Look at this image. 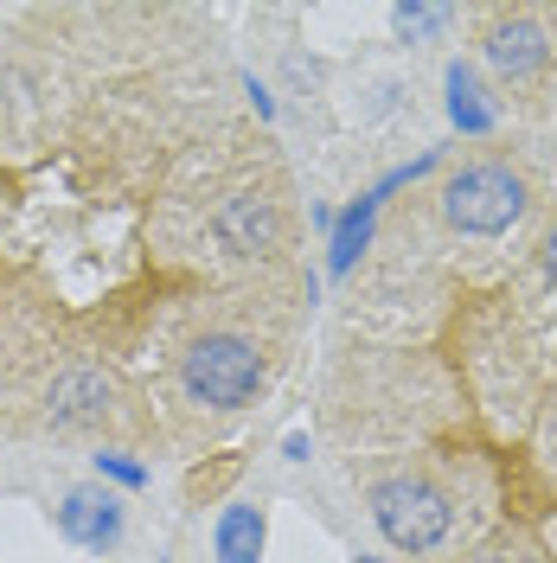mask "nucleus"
<instances>
[{
	"mask_svg": "<svg viewBox=\"0 0 557 563\" xmlns=\"http://www.w3.org/2000/svg\"><path fill=\"white\" fill-rule=\"evenodd\" d=\"M436 206H443V224L455 238H506L532 211V174L506 154H474L443 179Z\"/></svg>",
	"mask_w": 557,
	"mask_h": 563,
	"instance_id": "f257e3e1",
	"label": "nucleus"
},
{
	"mask_svg": "<svg viewBox=\"0 0 557 563\" xmlns=\"http://www.w3.org/2000/svg\"><path fill=\"white\" fill-rule=\"evenodd\" d=\"M372 526L384 531L391 551L429 558V551L449 544L455 531V493L436 474H423V467H397V474L372 481Z\"/></svg>",
	"mask_w": 557,
	"mask_h": 563,
	"instance_id": "f03ea898",
	"label": "nucleus"
},
{
	"mask_svg": "<svg viewBox=\"0 0 557 563\" xmlns=\"http://www.w3.org/2000/svg\"><path fill=\"white\" fill-rule=\"evenodd\" d=\"M474 45H481L488 70L506 90H545L557 70V26L538 7H493V13H481Z\"/></svg>",
	"mask_w": 557,
	"mask_h": 563,
	"instance_id": "7ed1b4c3",
	"label": "nucleus"
},
{
	"mask_svg": "<svg viewBox=\"0 0 557 563\" xmlns=\"http://www.w3.org/2000/svg\"><path fill=\"white\" fill-rule=\"evenodd\" d=\"M179 385H186L193 404H206V410H244V404L263 397L270 365H263L256 340H244V333H206V340H193L186 358H179Z\"/></svg>",
	"mask_w": 557,
	"mask_h": 563,
	"instance_id": "20e7f679",
	"label": "nucleus"
},
{
	"mask_svg": "<svg viewBox=\"0 0 557 563\" xmlns=\"http://www.w3.org/2000/svg\"><path fill=\"white\" fill-rule=\"evenodd\" d=\"M52 519H58V538L77 544V551H116L122 544V526H129V506H122L116 487L90 481V487H70Z\"/></svg>",
	"mask_w": 557,
	"mask_h": 563,
	"instance_id": "39448f33",
	"label": "nucleus"
},
{
	"mask_svg": "<svg viewBox=\"0 0 557 563\" xmlns=\"http://www.w3.org/2000/svg\"><path fill=\"white\" fill-rule=\"evenodd\" d=\"M211 238L225 256H270L282 244V206L263 192H231L211 218Z\"/></svg>",
	"mask_w": 557,
	"mask_h": 563,
	"instance_id": "423d86ee",
	"label": "nucleus"
},
{
	"mask_svg": "<svg viewBox=\"0 0 557 563\" xmlns=\"http://www.w3.org/2000/svg\"><path fill=\"white\" fill-rule=\"evenodd\" d=\"M109 404H116V390H109V378L97 365H70L45 390V410H52L58 429H97L109 417Z\"/></svg>",
	"mask_w": 557,
	"mask_h": 563,
	"instance_id": "0eeeda50",
	"label": "nucleus"
},
{
	"mask_svg": "<svg viewBox=\"0 0 557 563\" xmlns=\"http://www.w3.org/2000/svg\"><path fill=\"white\" fill-rule=\"evenodd\" d=\"M379 199L372 192H359L347 211H334V231H327V276H352V263L372 250L379 238Z\"/></svg>",
	"mask_w": 557,
	"mask_h": 563,
	"instance_id": "6e6552de",
	"label": "nucleus"
},
{
	"mask_svg": "<svg viewBox=\"0 0 557 563\" xmlns=\"http://www.w3.org/2000/svg\"><path fill=\"white\" fill-rule=\"evenodd\" d=\"M443 84H449V122L461 129V135L481 141V135H493V129H500V103H493V90L481 84V70L468 65V58H455Z\"/></svg>",
	"mask_w": 557,
	"mask_h": 563,
	"instance_id": "1a4fd4ad",
	"label": "nucleus"
},
{
	"mask_svg": "<svg viewBox=\"0 0 557 563\" xmlns=\"http://www.w3.org/2000/svg\"><path fill=\"white\" fill-rule=\"evenodd\" d=\"M263 538H270L263 506L238 499V506H225V512H218V526H211V551H218V563H256V558H263Z\"/></svg>",
	"mask_w": 557,
	"mask_h": 563,
	"instance_id": "9d476101",
	"label": "nucleus"
},
{
	"mask_svg": "<svg viewBox=\"0 0 557 563\" xmlns=\"http://www.w3.org/2000/svg\"><path fill=\"white\" fill-rule=\"evenodd\" d=\"M455 563H551V558H545V544L532 531L506 526V531H493V538H481L468 558H455Z\"/></svg>",
	"mask_w": 557,
	"mask_h": 563,
	"instance_id": "9b49d317",
	"label": "nucleus"
},
{
	"mask_svg": "<svg viewBox=\"0 0 557 563\" xmlns=\"http://www.w3.org/2000/svg\"><path fill=\"white\" fill-rule=\"evenodd\" d=\"M455 13L449 7H423V0H397L391 7V26H397V38H423V33H443Z\"/></svg>",
	"mask_w": 557,
	"mask_h": 563,
	"instance_id": "f8f14e48",
	"label": "nucleus"
},
{
	"mask_svg": "<svg viewBox=\"0 0 557 563\" xmlns=\"http://www.w3.org/2000/svg\"><path fill=\"white\" fill-rule=\"evenodd\" d=\"M90 467H97V481H103V487H122V493L148 487V467H141V461H129V455H116V449L90 455Z\"/></svg>",
	"mask_w": 557,
	"mask_h": 563,
	"instance_id": "ddd939ff",
	"label": "nucleus"
},
{
	"mask_svg": "<svg viewBox=\"0 0 557 563\" xmlns=\"http://www.w3.org/2000/svg\"><path fill=\"white\" fill-rule=\"evenodd\" d=\"M436 167H443V154H436V147H429V154H417V161H404V167H391V174L379 179V186H372V199H391V192H404V186H411V179H423V174H436Z\"/></svg>",
	"mask_w": 557,
	"mask_h": 563,
	"instance_id": "4468645a",
	"label": "nucleus"
},
{
	"mask_svg": "<svg viewBox=\"0 0 557 563\" xmlns=\"http://www.w3.org/2000/svg\"><path fill=\"white\" fill-rule=\"evenodd\" d=\"M538 269H545V282L557 288V218H551V231H545V244H538Z\"/></svg>",
	"mask_w": 557,
	"mask_h": 563,
	"instance_id": "2eb2a0df",
	"label": "nucleus"
},
{
	"mask_svg": "<svg viewBox=\"0 0 557 563\" xmlns=\"http://www.w3.org/2000/svg\"><path fill=\"white\" fill-rule=\"evenodd\" d=\"M282 455H288V461H308V455H314L308 435H302V429H288V435H282Z\"/></svg>",
	"mask_w": 557,
	"mask_h": 563,
	"instance_id": "dca6fc26",
	"label": "nucleus"
},
{
	"mask_svg": "<svg viewBox=\"0 0 557 563\" xmlns=\"http://www.w3.org/2000/svg\"><path fill=\"white\" fill-rule=\"evenodd\" d=\"M545 442H551V455H557V397H551V410H545Z\"/></svg>",
	"mask_w": 557,
	"mask_h": 563,
	"instance_id": "f3484780",
	"label": "nucleus"
},
{
	"mask_svg": "<svg viewBox=\"0 0 557 563\" xmlns=\"http://www.w3.org/2000/svg\"><path fill=\"white\" fill-rule=\"evenodd\" d=\"M352 563H384V558H352Z\"/></svg>",
	"mask_w": 557,
	"mask_h": 563,
	"instance_id": "a211bd4d",
	"label": "nucleus"
},
{
	"mask_svg": "<svg viewBox=\"0 0 557 563\" xmlns=\"http://www.w3.org/2000/svg\"><path fill=\"white\" fill-rule=\"evenodd\" d=\"M161 563H167V558H161Z\"/></svg>",
	"mask_w": 557,
	"mask_h": 563,
	"instance_id": "6ab92c4d",
	"label": "nucleus"
}]
</instances>
